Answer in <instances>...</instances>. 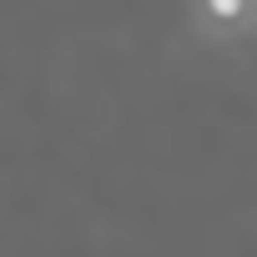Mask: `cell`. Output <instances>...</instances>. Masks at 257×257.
Masks as SVG:
<instances>
[{
    "label": "cell",
    "mask_w": 257,
    "mask_h": 257,
    "mask_svg": "<svg viewBox=\"0 0 257 257\" xmlns=\"http://www.w3.org/2000/svg\"><path fill=\"white\" fill-rule=\"evenodd\" d=\"M212 16L217 21H237L242 16V0H212Z\"/></svg>",
    "instance_id": "1"
}]
</instances>
